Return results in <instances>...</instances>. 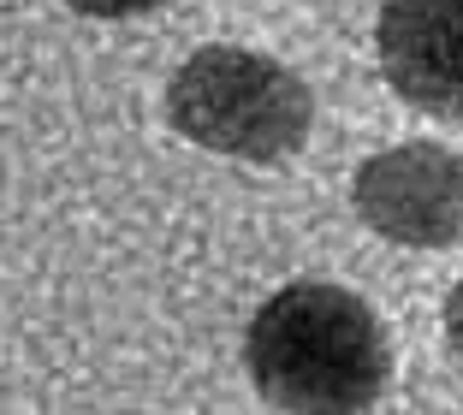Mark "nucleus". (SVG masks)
<instances>
[{
  "label": "nucleus",
  "mask_w": 463,
  "mask_h": 415,
  "mask_svg": "<svg viewBox=\"0 0 463 415\" xmlns=\"http://www.w3.org/2000/svg\"><path fill=\"white\" fill-rule=\"evenodd\" d=\"M166 119L214 155L286 161L315 131V90L273 54L208 42L166 83Z\"/></svg>",
  "instance_id": "nucleus-2"
},
{
  "label": "nucleus",
  "mask_w": 463,
  "mask_h": 415,
  "mask_svg": "<svg viewBox=\"0 0 463 415\" xmlns=\"http://www.w3.org/2000/svg\"><path fill=\"white\" fill-rule=\"evenodd\" d=\"M446 344H451V356L463 362V279L451 285V297H446Z\"/></svg>",
  "instance_id": "nucleus-6"
},
{
  "label": "nucleus",
  "mask_w": 463,
  "mask_h": 415,
  "mask_svg": "<svg viewBox=\"0 0 463 415\" xmlns=\"http://www.w3.org/2000/svg\"><path fill=\"white\" fill-rule=\"evenodd\" d=\"M66 6L83 18H143L155 6H166V0H66Z\"/></svg>",
  "instance_id": "nucleus-5"
},
{
  "label": "nucleus",
  "mask_w": 463,
  "mask_h": 415,
  "mask_svg": "<svg viewBox=\"0 0 463 415\" xmlns=\"http://www.w3.org/2000/svg\"><path fill=\"white\" fill-rule=\"evenodd\" d=\"M374 48L410 108L439 119L463 113V0H381Z\"/></svg>",
  "instance_id": "nucleus-4"
},
{
  "label": "nucleus",
  "mask_w": 463,
  "mask_h": 415,
  "mask_svg": "<svg viewBox=\"0 0 463 415\" xmlns=\"http://www.w3.org/2000/svg\"><path fill=\"white\" fill-rule=\"evenodd\" d=\"M368 231L404 250H446L463 238V161L439 143H398L368 155L351 178Z\"/></svg>",
  "instance_id": "nucleus-3"
},
{
  "label": "nucleus",
  "mask_w": 463,
  "mask_h": 415,
  "mask_svg": "<svg viewBox=\"0 0 463 415\" xmlns=\"http://www.w3.org/2000/svg\"><path fill=\"white\" fill-rule=\"evenodd\" d=\"M244 368L279 415H368L392 380V344L356 291L298 279L256 308Z\"/></svg>",
  "instance_id": "nucleus-1"
}]
</instances>
